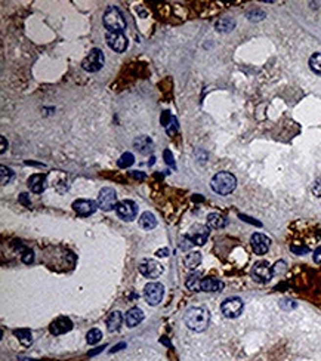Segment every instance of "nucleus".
<instances>
[{
    "mask_svg": "<svg viewBox=\"0 0 321 361\" xmlns=\"http://www.w3.org/2000/svg\"><path fill=\"white\" fill-rule=\"evenodd\" d=\"M125 346H126V343H125V342H122V343L116 345V346H114V348L111 349V354H113V352H117V351H120V349H122V348H125Z\"/></svg>",
    "mask_w": 321,
    "mask_h": 361,
    "instance_id": "obj_43",
    "label": "nucleus"
},
{
    "mask_svg": "<svg viewBox=\"0 0 321 361\" xmlns=\"http://www.w3.org/2000/svg\"><path fill=\"white\" fill-rule=\"evenodd\" d=\"M73 209L77 215L80 216H90L96 212L98 208V203L93 201V200H85V198H79L73 203Z\"/></svg>",
    "mask_w": 321,
    "mask_h": 361,
    "instance_id": "obj_13",
    "label": "nucleus"
},
{
    "mask_svg": "<svg viewBox=\"0 0 321 361\" xmlns=\"http://www.w3.org/2000/svg\"><path fill=\"white\" fill-rule=\"evenodd\" d=\"M0 179H2V185H8L12 179H14V172L12 169L2 166L0 168Z\"/></svg>",
    "mask_w": 321,
    "mask_h": 361,
    "instance_id": "obj_30",
    "label": "nucleus"
},
{
    "mask_svg": "<svg viewBox=\"0 0 321 361\" xmlns=\"http://www.w3.org/2000/svg\"><path fill=\"white\" fill-rule=\"evenodd\" d=\"M312 192H314V195L321 197V178H318V179L314 182V185H312Z\"/></svg>",
    "mask_w": 321,
    "mask_h": 361,
    "instance_id": "obj_36",
    "label": "nucleus"
},
{
    "mask_svg": "<svg viewBox=\"0 0 321 361\" xmlns=\"http://www.w3.org/2000/svg\"><path fill=\"white\" fill-rule=\"evenodd\" d=\"M20 203H22L25 208H28V209H31V201L28 200V195L27 194H21L20 195Z\"/></svg>",
    "mask_w": 321,
    "mask_h": 361,
    "instance_id": "obj_37",
    "label": "nucleus"
},
{
    "mask_svg": "<svg viewBox=\"0 0 321 361\" xmlns=\"http://www.w3.org/2000/svg\"><path fill=\"white\" fill-rule=\"evenodd\" d=\"M206 225L210 230H221V228H224L227 225V219L219 213H210V215H207Z\"/></svg>",
    "mask_w": 321,
    "mask_h": 361,
    "instance_id": "obj_20",
    "label": "nucleus"
},
{
    "mask_svg": "<svg viewBox=\"0 0 321 361\" xmlns=\"http://www.w3.org/2000/svg\"><path fill=\"white\" fill-rule=\"evenodd\" d=\"M101 339H102V332H101L99 329H92V330H89L87 335H86V340H87L89 345H95V343H98Z\"/></svg>",
    "mask_w": 321,
    "mask_h": 361,
    "instance_id": "obj_29",
    "label": "nucleus"
},
{
    "mask_svg": "<svg viewBox=\"0 0 321 361\" xmlns=\"http://www.w3.org/2000/svg\"><path fill=\"white\" fill-rule=\"evenodd\" d=\"M14 335L18 338V340L24 345V346H30L33 343V335L28 329H20V330H14Z\"/></svg>",
    "mask_w": 321,
    "mask_h": 361,
    "instance_id": "obj_25",
    "label": "nucleus"
},
{
    "mask_svg": "<svg viewBox=\"0 0 321 361\" xmlns=\"http://www.w3.org/2000/svg\"><path fill=\"white\" fill-rule=\"evenodd\" d=\"M139 273L147 278H158L163 274V265L154 259H144L139 264Z\"/></svg>",
    "mask_w": 321,
    "mask_h": 361,
    "instance_id": "obj_11",
    "label": "nucleus"
},
{
    "mask_svg": "<svg viewBox=\"0 0 321 361\" xmlns=\"http://www.w3.org/2000/svg\"><path fill=\"white\" fill-rule=\"evenodd\" d=\"M73 327H74V324H73V321L68 317H60V319H57L55 321H53L49 326V332L52 335H55V336H60V335H64V333L71 332Z\"/></svg>",
    "mask_w": 321,
    "mask_h": 361,
    "instance_id": "obj_15",
    "label": "nucleus"
},
{
    "mask_svg": "<svg viewBox=\"0 0 321 361\" xmlns=\"http://www.w3.org/2000/svg\"><path fill=\"white\" fill-rule=\"evenodd\" d=\"M290 249H292V252H295L296 255H303V253H308V252H309V249H308V247H298V246H292Z\"/></svg>",
    "mask_w": 321,
    "mask_h": 361,
    "instance_id": "obj_38",
    "label": "nucleus"
},
{
    "mask_svg": "<svg viewBox=\"0 0 321 361\" xmlns=\"http://www.w3.org/2000/svg\"><path fill=\"white\" fill-rule=\"evenodd\" d=\"M15 247L17 249H21V252H22V255H21V259H22V262L24 264H31L33 262V259H34V253H33V250H30V249H27V247H24V246H17L15 244Z\"/></svg>",
    "mask_w": 321,
    "mask_h": 361,
    "instance_id": "obj_31",
    "label": "nucleus"
},
{
    "mask_svg": "<svg viewBox=\"0 0 321 361\" xmlns=\"http://www.w3.org/2000/svg\"><path fill=\"white\" fill-rule=\"evenodd\" d=\"M201 261H203V256H201L200 252H191V253H188V255L185 256L184 265H185V268H188V270H195L197 267H200Z\"/></svg>",
    "mask_w": 321,
    "mask_h": 361,
    "instance_id": "obj_22",
    "label": "nucleus"
},
{
    "mask_svg": "<svg viewBox=\"0 0 321 361\" xmlns=\"http://www.w3.org/2000/svg\"><path fill=\"white\" fill-rule=\"evenodd\" d=\"M104 27L107 28V31H113V33H123L126 30V21L123 14L120 12L119 8L116 6H108L104 12V18H102Z\"/></svg>",
    "mask_w": 321,
    "mask_h": 361,
    "instance_id": "obj_3",
    "label": "nucleus"
},
{
    "mask_svg": "<svg viewBox=\"0 0 321 361\" xmlns=\"http://www.w3.org/2000/svg\"><path fill=\"white\" fill-rule=\"evenodd\" d=\"M314 261L315 262H321V247H318L314 253Z\"/></svg>",
    "mask_w": 321,
    "mask_h": 361,
    "instance_id": "obj_41",
    "label": "nucleus"
},
{
    "mask_svg": "<svg viewBox=\"0 0 321 361\" xmlns=\"http://www.w3.org/2000/svg\"><path fill=\"white\" fill-rule=\"evenodd\" d=\"M252 277L257 283H268L274 277L273 267L265 261L256 262L252 268Z\"/></svg>",
    "mask_w": 321,
    "mask_h": 361,
    "instance_id": "obj_9",
    "label": "nucleus"
},
{
    "mask_svg": "<svg viewBox=\"0 0 321 361\" xmlns=\"http://www.w3.org/2000/svg\"><path fill=\"white\" fill-rule=\"evenodd\" d=\"M104 348H105V345H104V346H99V348H96L95 351H90V352H89V355L92 357V355H95V354H99V352H101V351H102Z\"/></svg>",
    "mask_w": 321,
    "mask_h": 361,
    "instance_id": "obj_44",
    "label": "nucleus"
},
{
    "mask_svg": "<svg viewBox=\"0 0 321 361\" xmlns=\"http://www.w3.org/2000/svg\"><path fill=\"white\" fill-rule=\"evenodd\" d=\"M201 274L200 273H195V274H191L188 278H187V281H185V286H187V289L188 290H191V292H200L201 290Z\"/></svg>",
    "mask_w": 321,
    "mask_h": 361,
    "instance_id": "obj_24",
    "label": "nucleus"
},
{
    "mask_svg": "<svg viewBox=\"0 0 321 361\" xmlns=\"http://www.w3.org/2000/svg\"><path fill=\"white\" fill-rule=\"evenodd\" d=\"M116 213H117V216L120 219H123L126 222H130L138 216V206L132 200H123V201L117 203Z\"/></svg>",
    "mask_w": 321,
    "mask_h": 361,
    "instance_id": "obj_8",
    "label": "nucleus"
},
{
    "mask_svg": "<svg viewBox=\"0 0 321 361\" xmlns=\"http://www.w3.org/2000/svg\"><path fill=\"white\" fill-rule=\"evenodd\" d=\"M166 129V132H168V135L169 136H173V135H176V132L179 130V125H178V119L173 116L172 117V120L169 122V125L165 127Z\"/></svg>",
    "mask_w": 321,
    "mask_h": 361,
    "instance_id": "obj_32",
    "label": "nucleus"
},
{
    "mask_svg": "<svg viewBox=\"0 0 321 361\" xmlns=\"http://www.w3.org/2000/svg\"><path fill=\"white\" fill-rule=\"evenodd\" d=\"M172 114H171V111L169 110H166V111H163L162 113V116H160V125H162L163 127H166L168 125H169V122L172 120Z\"/></svg>",
    "mask_w": 321,
    "mask_h": 361,
    "instance_id": "obj_33",
    "label": "nucleus"
},
{
    "mask_svg": "<svg viewBox=\"0 0 321 361\" xmlns=\"http://www.w3.org/2000/svg\"><path fill=\"white\" fill-rule=\"evenodd\" d=\"M209 230H210V228H209L207 225H200V224H197V225H193V227L190 228L187 237H188L194 244L203 246V244L207 241V238H209V234H210Z\"/></svg>",
    "mask_w": 321,
    "mask_h": 361,
    "instance_id": "obj_12",
    "label": "nucleus"
},
{
    "mask_svg": "<svg viewBox=\"0 0 321 361\" xmlns=\"http://www.w3.org/2000/svg\"><path fill=\"white\" fill-rule=\"evenodd\" d=\"M139 227L144 228V230H147V231L155 228V227H157V219H155V216H154L151 212H144V213L141 215V218H139Z\"/></svg>",
    "mask_w": 321,
    "mask_h": 361,
    "instance_id": "obj_23",
    "label": "nucleus"
},
{
    "mask_svg": "<svg viewBox=\"0 0 321 361\" xmlns=\"http://www.w3.org/2000/svg\"><path fill=\"white\" fill-rule=\"evenodd\" d=\"M96 203H98L99 209H102L104 212H110L116 209V206H117V192L110 187H105L99 191Z\"/></svg>",
    "mask_w": 321,
    "mask_h": 361,
    "instance_id": "obj_5",
    "label": "nucleus"
},
{
    "mask_svg": "<svg viewBox=\"0 0 321 361\" xmlns=\"http://www.w3.org/2000/svg\"><path fill=\"white\" fill-rule=\"evenodd\" d=\"M309 68H311L315 74L321 76V54H320V52H315V54L309 58Z\"/></svg>",
    "mask_w": 321,
    "mask_h": 361,
    "instance_id": "obj_27",
    "label": "nucleus"
},
{
    "mask_svg": "<svg viewBox=\"0 0 321 361\" xmlns=\"http://www.w3.org/2000/svg\"><path fill=\"white\" fill-rule=\"evenodd\" d=\"M286 270H287V264H286L284 261H278V262L273 267L274 276H276V274H283V273H286Z\"/></svg>",
    "mask_w": 321,
    "mask_h": 361,
    "instance_id": "obj_34",
    "label": "nucleus"
},
{
    "mask_svg": "<svg viewBox=\"0 0 321 361\" xmlns=\"http://www.w3.org/2000/svg\"><path fill=\"white\" fill-rule=\"evenodd\" d=\"M210 187L216 194L228 195L237 187V178L230 172H218L210 181Z\"/></svg>",
    "mask_w": 321,
    "mask_h": 361,
    "instance_id": "obj_2",
    "label": "nucleus"
},
{
    "mask_svg": "<svg viewBox=\"0 0 321 361\" xmlns=\"http://www.w3.org/2000/svg\"><path fill=\"white\" fill-rule=\"evenodd\" d=\"M122 323H123V316H122V313H120V311H113V313L108 316V319H107V329H108L111 333H113V332H117V330L120 329Z\"/></svg>",
    "mask_w": 321,
    "mask_h": 361,
    "instance_id": "obj_21",
    "label": "nucleus"
},
{
    "mask_svg": "<svg viewBox=\"0 0 321 361\" xmlns=\"http://www.w3.org/2000/svg\"><path fill=\"white\" fill-rule=\"evenodd\" d=\"M163 295H165V287H163V284L155 283V281L148 283V284L145 286V289H144V297H145L147 303L151 305V306H155V305H158L160 302H162Z\"/></svg>",
    "mask_w": 321,
    "mask_h": 361,
    "instance_id": "obj_7",
    "label": "nucleus"
},
{
    "mask_svg": "<svg viewBox=\"0 0 321 361\" xmlns=\"http://www.w3.org/2000/svg\"><path fill=\"white\" fill-rule=\"evenodd\" d=\"M144 311L141 308H138V306H133V308H130L129 311L126 313V317H125V321H126V324L129 326V327H136L139 323H142V320H144Z\"/></svg>",
    "mask_w": 321,
    "mask_h": 361,
    "instance_id": "obj_17",
    "label": "nucleus"
},
{
    "mask_svg": "<svg viewBox=\"0 0 321 361\" xmlns=\"http://www.w3.org/2000/svg\"><path fill=\"white\" fill-rule=\"evenodd\" d=\"M129 175L132 176V178H135V179H139V181H144L145 179V175L142 173V172H129Z\"/></svg>",
    "mask_w": 321,
    "mask_h": 361,
    "instance_id": "obj_40",
    "label": "nucleus"
},
{
    "mask_svg": "<svg viewBox=\"0 0 321 361\" xmlns=\"http://www.w3.org/2000/svg\"><path fill=\"white\" fill-rule=\"evenodd\" d=\"M133 147H135V149H136L139 154H142V156H148V154H150V152L152 151V148H154V144H152V141H151L150 136L142 135V136H138V138L133 141Z\"/></svg>",
    "mask_w": 321,
    "mask_h": 361,
    "instance_id": "obj_16",
    "label": "nucleus"
},
{
    "mask_svg": "<svg viewBox=\"0 0 321 361\" xmlns=\"http://www.w3.org/2000/svg\"><path fill=\"white\" fill-rule=\"evenodd\" d=\"M243 308H244V302L240 297L234 296V297H228L222 302L221 311L227 319H237L243 313Z\"/></svg>",
    "mask_w": 321,
    "mask_h": 361,
    "instance_id": "obj_6",
    "label": "nucleus"
},
{
    "mask_svg": "<svg viewBox=\"0 0 321 361\" xmlns=\"http://www.w3.org/2000/svg\"><path fill=\"white\" fill-rule=\"evenodd\" d=\"M163 156H165V160H166V163H168V166H171V168H176V165H175V159H173V156H172V151L171 149H165V152H163Z\"/></svg>",
    "mask_w": 321,
    "mask_h": 361,
    "instance_id": "obj_35",
    "label": "nucleus"
},
{
    "mask_svg": "<svg viewBox=\"0 0 321 361\" xmlns=\"http://www.w3.org/2000/svg\"><path fill=\"white\" fill-rule=\"evenodd\" d=\"M0 139H2V148H0V152H5L6 151V148H8V144H6V138L5 136H0Z\"/></svg>",
    "mask_w": 321,
    "mask_h": 361,
    "instance_id": "obj_42",
    "label": "nucleus"
},
{
    "mask_svg": "<svg viewBox=\"0 0 321 361\" xmlns=\"http://www.w3.org/2000/svg\"><path fill=\"white\" fill-rule=\"evenodd\" d=\"M250 244H252V249L256 255H265L270 249L271 240L260 233H255L250 238Z\"/></svg>",
    "mask_w": 321,
    "mask_h": 361,
    "instance_id": "obj_14",
    "label": "nucleus"
},
{
    "mask_svg": "<svg viewBox=\"0 0 321 361\" xmlns=\"http://www.w3.org/2000/svg\"><path fill=\"white\" fill-rule=\"evenodd\" d=\"M185 326L193 332H204L210 323V314L204 306H191L184 317Z\"/></svg>",
    "mask_w": 321,
    "mask_h": 361,
    "instance_id": "obj_1",
    "label": "nucleus"
},
{
    "mask_svg": "<svg viewBox=\"0 0 321 361\" xmlns=\"http://www.w3.org/2000/svg\"><path fill=\"white\" fill-rule=\"evenodd\" d=\"M160 342H163L165 345H168V346H171V342H169V340H168L166 338H162V339H160Z\"/></svg>",
    "mask_w": 321,
    "mask_h": 361,
    "instance_id": "obj_45",
    "label": "nucleus"
},
{
    "mask_svg": "<svg viewBox=\"0 0 321 361\" xmlns=\"http://www.w3.org/2000/svg\"><path fill=\"white\" fill-rule=\"evenodd\" d=\"M224 289V283L218 278H203L201 281V290L207 292V293H213V292H221Z\"/></svg>",
    "mask_w": 321,
    "mask_h": 361,
    "instance_id": "obj_19",
    "label": "nucleus"
},
{
    "mask_svg": "<svg viewBox=\"0 0 321 361\" xmlns=\"http://www.w3.org/2000/svg\"><path fill=\"white\" fill-rule=\"evenodd\" d=\"M234 27H235V21L233 18H221L216 22V30L219 33H230L234 30Z\"/></svg>",
    "mask_w": 321,
    "mask_h": 361,
    "instance_id": "obj_26",
    "label": "nucleus"
},
{
    "mask_svg": "<svg viewBox=\"0 0 321 361\" xmlns=\"http://www.w3.org/2000/svg\"><path fill=\"white\" fill-rule=\"evenodd\" d=\"M133 163H135V157H133V154H132V152H125V154H122V157H120L119 162H117L119 168H122V169H128V168H130Z\"/></svg>",
    "mask_w": 321,
    "mask_h": 361,
    "instance_id": "obj_28",
    "label": "nucleus"
},
{
    "mask_svg": "<svg viewBox=\"0 0 321 361\" xmlns=\"http://www.w3.org/2000/svg\"><path fill=\"white\" fill-rule=\"evenodd\" d=\"M155 256H158V257H166V256H169V249L165 247V249L157 250V252H155Z\"/></svg>",
    "mask_w": 321,
    "mask_h": 361,
    "instance_id": "obj_39",
    "label": "nucleus"
},
{
    "mask_svg": "<svg viewBox=\"0 0 321 361\" xmlns=\"http://www.w3.org/2000/svg\"><path fill=\"white\" fill-rule=\"evenodd\" d=\"M105 40H107V44L110 46V49H113L114 52L117 54H122L128 49V39L123 33H113V31H107L105 33Z\"/></svg>",
    "mask_w": 321,
    "mask_h": 361,
    "instance_id": "obj_10",
    "label": "nucleus"
},
{
    "mask_svg": "<svg viewBox=\"0 0 321 361\" xmlns=\"http://www.w3.org/2000/svg\"><path fill=\"white\" fill-rule=\"evenodd\" d=\"M28 188L36 192V194H40L46 190V175L43 173H36V175H31L28 178Z\"/></svg>",
    "mask_w": 321,
    "mask_h": 361,
    "instance_id": "obj_18",
    "label": "nucleus"
},
{
    "mask_svg": "<svg viewBox=\"0 0 321 361\" xmlns=\"http://www.w3.org/2000/svg\"><path fill=\"white\" fill-rule=\"evenodd\" d=\"M105 63V57L101 49H92L89 55L82 61V68L87 73H96L102 68Z\"/></svg>",
    "mask_w": 321,
    "mask_h": 361,
    "instance_id": "obj_4",
    "label": "nucleus"
}]
</instances>
